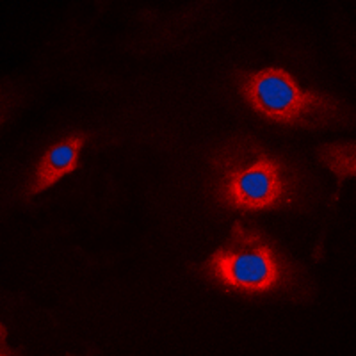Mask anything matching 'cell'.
<instances>
[{
    "label": "cell",
    "instance_id": "1",
    "mask_svg": "<svg viewBox=\"0 0 356 356\" xmlns=\"http://www.w3.org/2000/svg\"><path fill=\"white\" fill-rule=\"evenodd\" d=\"M214 196L228 211H282L296 202L300 178L251 139H235L212 159Z\"/></svg>",
    "mask_w": 356,
    "mask_h": 356
},
{
    "label": "cell",
    "instance_id": "2",
    "mask_svg": "<svg viewBox=\"0 0 356 356\" xmlns=\"http://www.w3.org/2000/svg\"><path fill=\"white\" fill-rule=\"evenodd\" d=\"M235 82L248 106L278 125L321 129L342 118L339 100L314 89H303L284 68L237 72Z\"/></svg>",
    "mask_w": 356,
    "mask_h": 356
},
{
    "label": "cell",
    "instance_id": "3",
    "mask_svg": "<svg viewBox=\"0 0 356 356\" xmlns=\"http://www.w3.org/2000/svg\"><path fill=\"white\" fill-rule=\"evenodd\" d=\"M203 273L222 289L241 294H264L287 282L289 267L260 232L235 221L230 237L202 266Z\"/></svg>",
    "mask_w": 356,
    "mask_h": 356
},
{
    "label": "cell",
    "instance_id": "4",
    "mask_svg": "<svg viewBox=\"0 0 356 356\" xmlns=\"http://www.w3.org/2000/svg\"><path fill=\"white\" fill-rule=\"evenodd\" d=\"M88 134H72L63 141L56 143L44 152L43 157L36 164L31 186L27 189V196H36L49 189L56 182H59L65 175L72 173L79 168V157L88 141Z\"/></svg>",
    "mask_w": 356,
    "mask_h": 356
},
{
    "label": "cell",
    "instance_id": "5",
    "mask_svg": "<svg viewBox=\"0 0 356 356\" xmlns=\"http://www.w3.org/2000/svg\"><path fill=\"white\" fill-rule=\"evenodd\" d=\"M317 157L328 168L339 180V187L346 178H353L356 175L355 161V143H330L323 145L317 150Z\"/></svg>",
    "mask_w": 356,
    "mask_h": 356
}]
</instances>
